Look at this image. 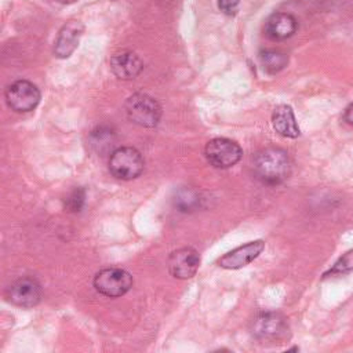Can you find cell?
Instances as JSON below:
<instances>
[{
  "mask_svg": "<svg viewBox=\"0 0 353 353\" xmlns=\"http://www.w3.org/2000/svg\"><path fill=\"white\" fill-rule=\"evenodd\" d=\"M254 174L266 185H279L291 172L288 153L280 148H266L256 153L254 159Z\"/></svg>",
  "mask_w": 353,
  "mask_h": 353,
  "instance_id": "obj_1",
  "label": "cell"
},
{
  "mask_svg": "<svg viewBox=\"0 0 353 353\" xmlns=\"http://www.w3.org/2000/svg\"><path fill=\"white\" fill-rule=\"evenodd\" d=\"M125 113L128 120L134 124L152 128L160 121L161 106L153 97L135 92L125 101Z\"/></svg>",
  "mask_w": 353,
  "mask_h": 353,
  "instance_id": "obj_2",
  "label": "cell"
},
{
  "mask_svg": "<svg viewBox=\"0 0 353 353\" xmlns=\"http://www.w3.org/2000/svg\"><path fill=\"white\" fill-rule=\"evenodd\" d=\"M145 167V160L139 150L132 146H120L110 153L109 171L121 181L138 178Z\"/></svg>",
  "mask_w": 353,
  "mask_h": 353,
  "instance_id": "obj_3",
  "label": "cell"
},
{
  "mask_svg": "<svg viewBox=\"0 0 353 353\" xmlns=\"http://www.w3.org/2000/svg\"><path fill=\"white\" fill-rule=\"evenodd\" d=\"M251 332L261 342H279L288 336V324L277 312H262L252 319Z\"/></svg>",
  "mask_w": 353,
  "mask_h": 353,
  "instance_id": "obj_4",
  "label": "cell"
},
{
  "mask_svg": "<svg viewBox=\"0 0 353 353\" xmlns=\"http://www.w3.org/2000/svg\"><path fill=\"white\" fill-rule=\"evenodd\" d=\"M132 276L121 268H106L99 270L94 277L95 290L109 298L124 295L132 287Z\"/></svg>",
  "mask_w": 353,
  "mask_h": 353,
  "instance_id": "obj_5",
  "label": "cell"
},
{
  "mask_svg": "<svg viewBox=\"0 0 353 353\" xmlns=\"http://www.w3.org/2000/svg\"><path fill=\"white\" fill-rule=\"evenodd\" d=\"M6 102L17 113L33 110L40 102V91L29 80H17L6 88Z\"/></svg>",
  "mask_w": 353,
  "mask_h": 353,
  "instance_id": "obj_6",
  "label": "cell"
},
{
  "mask_svg": "<svg viewBox=\"0 0 353 353\" xmlns=\"http://www.w3.org/2000/svg\"><path fill=\"white\" fill-rule=\"evenodd\" d=\"M207 161L215 168H229L237 164L243 156L240 145L228 138H214L204 148Z\"/></svg>",
  "mask_w": 353,
  "mask_h": 353,
  "instance_id": "obj_7",
  "label": "cell"
},
{
  "mask_svg": "<svg viewBox=\"0 0 353 353\" xmlns=\"http://www.w3.org/2000/svg\"><path fill=\"white\" fill-rule=\"evenodd\" d=\"M6 296L15 306L33 307L40 302L41 287L33 277H19L7 287Z\"/></svg>",
  "mask_w": 353,
  "mask_h": 353,
  "instance_id": "obj_8",
  "label": "cell"
},
{
  "mask_svg": "<svg viewBox=\"0 0 353 353\" xmlns=\"http://www.w3.org/2000/svg\"><path fill=\"white\" fill-rule=\"evenodd\" d=\"M167 265L172 277L186 280L196 274L200 265V255L194 248L183 247L170 254Z\"/></svg>",
  "mask_w": 353,
  "mask_h": 353,
  "instance_id": "obj_9",
  "label": "cell"
},
{
  "mask_svg": "<svg viewBox=\"0 0 353 353\" xmlns=\"http://www.w3.org/2000/svg\"><path fill=\"white\" fill-rule=\"evenodd\" d=\"M265 248L263 240H254L244 245H240L218 259V265L223 269H240L251 263Z\"/></svg>",
  "mask_w": 353,
  "mask_h": 353,
  "instance_id": "obj_10",
  "label": "cell"
},
{
  "mask_svg": "<svg viewBox=\"0 0 353 353\" xmlns=\"http://www.w3.org/2000/svg\"><path fill=\"white\" fill-rule=\"evenodd\" d=\"M83 30H84V26L80 21L72 19V21L66 22L61 28V30L57 36V40L54 44V55L61 59L70 57L72 52L79 46Z\"/></svg>",
  "mask_w": 353,
  "mask_h": 353,
  "instance_id": "obj_11",
  "label": "cell"
},
{
  "mask_svg": "<svg viewBox=\"0 0 353 353\" xmlns=\"http://www.w3.org/2000/svg\"><path fill=\"white\" fill-rule=\"evenodd\" d=\"M110 69L117 79L131 80L143 70V62L135 52L121 51L110 58Z\"/></svg>",
  "mask_w": 353,
  "mask_h": 353,
  "instance_id": "obj_12",
  "label": "cell"
},
{
  "mask_svg": "<svg viewBox=\"0 0 353 353\" xmlns=\"http://www.w3.org/2000/svg\"><path fill=\"white\" fill-rule=\"evenodd\" d=\"M296 19L288 12L272 14L265 26V33L272 40H285L296 32Z\"/></svg>",
  "mask_w": 353,
  "mask_h": 353,
  "instance_id": "obj_13",
  "label": "cell"
},
{
  "mask_svg": "<svg viewBox=\"0 0 353 353\" xmlns=\"http://www.w3.org/2000/svg\"><path fill=\"white\" fill-rule=\"evenodd\" d=\"M272 124L276 132L285 138H296L299 135V127L290 105H279L273 110Z\"/></svg>",
  "mask_w": 353,
  "mask_h": 353,
  "instance_id": "obj_14",
  "label": "cell"
},
{
  "mask_svg": "<svg viewBox=\"0 0 353 353\" xmlns=\"http://www.w3.org/2000/svg\"><path fill=\"white\" fill-rule=\"evenodd\" d=\"M201 204L199 192L189 186L179 188L174 194V205L181 212H193Z\"/></svg>",
  "mask_w": 353,
  "mask_h": 353,
  "instance_id": "obj_15",
  "label": "cell"
},
{
  "mask_svg": "<svg viewBox=\"0 0 353 353\" xmlns=\"http://www.w3.org/2000/svg\"><path fill=\"white\" fill-rule=\"evenodd\" d=\"M114 143H116V135L108 127H98L90 135L91 148L94 149V152L99 153L101 156L109 152L114 146Z\"/></svg>",
  "mask_w": 353,
  "mask_h": 353,
  "instance_id": "obj_16",
  "label": "cell"
},
{
  "mask_svg": "<svg viewBox=\"0 0 353 353\" xmlns=\"http://www.w3.org/2000/svg\"><path fill=\"white\" fill-rule=\"evenodd\" d=\"M259 61L269 73H277L287 66L288 57L280 50H263L259 52Z\"/></svg>",
  "mask_w": 353,
  "mask_h": 353,
  "instance_id": "obj_17",
  "label": "cell"
},
{
  "mask_svg": "<svg viewBox=\"0 0 353 353\" xmlns=\"http://www.w3.org/2000/svg\"><path fill=\"white\" fill-rule=\"evenodd\" d=\"M84 203H85V190L83 188H74L63 199V208L68 212H79L84 207Z\"/></svg>",
  "mask_w": 353,
  "mask_h": 353,
  "instance_id": "obj_18",
  "label": "cell"
},
{
  "mask_svg": "<svg viewBox=\"0 0 353 353\" xmlns=\"http://www.w3.org/2000/svg\"><path fill=\"white\" fill-rule=\"evenodd\" d=\"M353 270V250L347 251L346 254H343L336 262L335 265L328 270L327 274H341V273H347V272H352Z\"/></svg>",
  "mask_w": 353,
  "mask_h": 353,
  "instance_id": "obj_19",
  "label": "cell"
},
{
  "mask_svg": "<svg viewBox=\"0 0 353 353\" xmlns=\"http://www.w3.org/2000/svg\"><path fill=\"white\" fill-rule=\"evenodd\" d=\"M240 0H218V8L226 15H234L239 10Z\"/></svg>",
  "mask_w": 353,
  "mask_h": 353,
  "instance_id": "obj_20",
  "label": "cell"
},
{
  "mask_svg": "<svg viewBox=\"0 0 353 353\" xmlns=\"http://www.w3.org/2000/svg\"><path fill=\"white\" fill-rule=\"evenodd\" d=\"M343 120L347 123V124H350V125H353V103H350L346 109H345V113H343Z\"/></svg>",
  "mask_w": 353,
  "mask_h": 353,
  "instance_id": "obj_21",
  "label": "cell"
},
{
  "mask_svg": "<svg viewBox=\"0 0 353 353\" xmlns=\"http://www.w3.org/2000/svg\"><path fill=\"white\" fill-rule=\"evenodd\" d=\"M57 1H59V3H62V4H72V3H74L76 0H57Z\"/></svg>",
  "mask_w": 353,
  "mask_h": 353,
  "instance_id": "obj_22",
  "label": "cell"
}]
</instances>
